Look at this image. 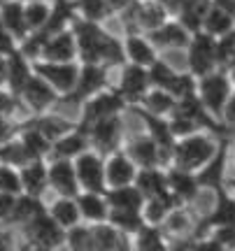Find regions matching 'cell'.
<instances>
[{"label":"cell","mask_w":235,"mask_h":251,"mask_svg":"<svg viewBox=\"0 0 235 251\" xmlns=\"http://www.w3.org/2000/svg\"><path fill=\"white\" fill-rule=\"evenodd\" d=\"M70 28L75 33L77 61L79 63H93V65H103L107 70H117L119 65L126 63L121 37L109 33L105 24L77 17Z\"/></svg>","instance_id":"1"},{"label":"cell","mask_w":235,"mask_h":251,"mask_svg":"<svg viewBox=\"0 0 235 251\" xmlns=\"http://www.w3.org/2000/svg\"><path fill=\"white\" fill-rule=\"evenodd\" d=\"M226 137L212 130H198V133L175 140V147L170 151V165L180 170L203 175L212 163L217 161L219 151L224 149Z\"/></svg>","instance_id":"2"},{"label":"cell","mask_w":235,"mask_h":251,"mask_svg":"<svg viewBox=\"0 0 235 251\" xmlns=\"http://www.w3.org/2000/svg\"><path fill=\"white\" fill-rule=\"evenodd\" d=\"M19 242L26 244L33 251H61L65 242V230L47 214V207L37 216H33L28 224L17 230Z\"/></svg>","instance_id":"3"},{"label":"cell","mask_w":235,"mask_h":251,"mask_svg":"<svg viewBox=\"0 0 235 251\" xmlns=\"http://www.w3.org/2000/svg\"><path fill=\"white\" fill-rule=\"evenodd\" d=\"M170 17L172 14L158 0H133L114 19L121 24L124 33H145V35H149L152 30L163 26Z\"/></svg>","instance_id":"4"},{"label":"cell","mask_w":235,"mask_h":251,"mask_svg":"<svg viewBox=\"0 0 235 251\" xmlns=\"http://www.w3.org/2000/svg\"><path fill=\"white\" fill-rule=\"evenodd\" d=\"M79 114L75 119V124L79 128H89V126L98 124L103 119L119 117V114H128V105L124 102V98L119 96L114 86L98 91L96 96H91L89 100H84L79 107Z\"/></svg>","instance_id":"5"},{"label":"cell","mask_w":235,"mask_h":251,"mask_svg":"<svg viewBox=\"0 0 235 251\" xmlns=\"http://www.w3.org/2000/svg\"><path fill=\"white\" fill-rule=\"evenodd\" d=\"M231 91H233V81L228 79L226 70H221V68H217V70H212L196 79V98L200 100L203 107L208 109L209 117H214L217 121L221 117V109L226 105Z\"/></svg>","instance_id":"6"},{"label":"cell","mask_w":235,"mask_h":251,"mask_svg":"<svg viewBox=\"0 0 235 251\" xmlns=\"http://www.w3.org/2000/svg\"><path fill=\"white\" fill-rule=\"evenodd\" d=\"M147 75H149V84L154 89L168 91L177 100L196 93V77L189 75L186 70L172 68L168 61H163V56H158V61H154L147 68Z\"/></svg>","instance_id":"7"},{"label":"cell","mask_w":235,"mask_h":251,"mask_svg":"<svg viewBox=\"0 0 235 251\" xmlns=\"http://www.w3.org/2000/svg\"><path fill=\"white\" fill-rule=\"evenodd\" d=\"M84 130H86V135H89L91 149H96L98 153L107 156V153L121 149L124 142H126V135H128V130H126V114L103 119V121L89 126V128H84Z\"/></svg>","instance_id":"8"},{"label":"cell","mask_w":235,"mask_h":251,"mask_svg":"<svg viewBox=\"0 0 235 251\" xmlns=\"http://www.w3.org/2000/svg\"><path fill=\"white\" fill-rule=\"evenodd\" d=\"M184 54H186V72L193 75L196 79L219 68L217 65V40L209 37L208 33H203V30L191 35Z\"/></svg>","instance_id":"9"},{"label":"cell","mask_w":235,"mask_h":251,"mask_svg":"<svg viewBox=\"0 0 235 251\" xmlns=\"http://www.w3.org/2000/svg\"><path fill=\"white\" fill-rule=\"evenodd\" d=\"M109 72L103 65H93V63H79V75L75 81V89L65 96L61 102H73L75 107H79L84 100H89L91 96H96L98 91L112 86L109 81Z\"/></svg>","instance_id":"10"},{"label":"cell","mask_w":235,"mask_h":251,"mask_svg":"<svg viewBox=\"0 0 235 251\" xmlns=\"http://www.w3.org/2000/svg\"><path fill=\"white\" fill-rule=\"evenodd\" d=\"M114 91L124 98L128 107H135L142 102V98L147 96V91L152 89L149 84V75H147V68H140V65H133V63H124L117 68V81L112 84Z\"/></svg>","instance_id":"11"},{"label":"cell","mask_w":235,"mask_h":251,"mask_svg":"<svg viewBox=\"0 0 235 251\" xmlns=\"http://www.w3.org/2000/svg\"><path fill=\"white\" fill-rule=\"evenodd\" d=\"M19 102H21V109L28 112V117H37V114L52 112L61 102V96L42 77H37L33 72V77L26 81V86L19 93Z\"/></svg>","instance_id":"12"},{"label":"cell","mask_w":235,"mask_h":251,"mask_svg":"<svg viewBox=\"0 0 235 251\" xmlns=\"http://www.w3.org/2000/svg\"><path fill=\"white\" fill-rule=\"evenodd\" d=\"M75 175L79 181V191H91V193H105V156L98 153L96 149H86V151L77 156L73 161Z\"/></svg>","instance_id":"13"},{"label":"cell","mask_w":235,"mask_h":251,"mask_svg":"<svg viewBox=\"0 0 235 251\" xmlns=\"http://www.w3.org/2000/svg\"><path fill=\"white\" fill-rule=\"evenodd\" d=\"M126 156L131 161L135 163V168H168V161H165V156L163 151L158 149V144L145 133V130H140L135 135H126V142L121 147Z\"/></svg>","instance_id":"14"},{"label":"cell","mask_w":235,"mask_h":251,"mask_svg":"<svg viewBox=\"0 0 235 251\" xmlns=\"http://www.w3.org/2000/svg\"><path fill=\"white\" fill-rule=\"evenodd\" d=\"M33 72L37 77L52 86V89L61 96V100L75 89V81L79 75V63H49V61H35L33 63Z\"/></svg>","instance_id":"15"},{"label":"cell","mask_w":235,"mask_h":251,"mask_svg":"<svg viewBox=\"0 0 235 251\" xmlns=\"http://www.w3.org/2000/svg\"><path fill=\"white\" fill-rule=\"evenodd\" d=\"M200 228V214L193 209V205H177L170 209L161 224V230L168 240H189L198 237Z\"/></svg>","instance_id":"16"},{"label":"cell","mask_w":235,"mask_h":251,"mask_svg":"<svg viewBox=\"0 0 235 251\" xmlns=\"http://www.w3.org/2000/svg\"><path fill=\"white\" fill-rule=\"evenodd\" d=\"M165 181H168V193L180 205H196L200 193L205 191L198 175L180 170V168H172V165L165 168Z\"/></svg>","instance_id":"17"},{"label":"cell","mask_w":235,"mask_h":251,"mask_svg":"<svg viewBox=\"0 0 235 251\" xmlns=\"http://www.w3.org/2000/svg\"><path fill=\"white\" fill-rule=\"evenodd\" d=\"M47 184H49V196H77L79 193V181H77V175H75L73 161H47Z\"/></svg>","instance_id":"18"},{"label":"cell","mask_w":235,"mask_h":251,"mask_svg":"<svg viewBox=\"0 0 235 251\" xmlns=\"http://www.w3.org/2000/svg\"><path fill=\"white\" fill-rule=\"evenodd\" d=\"M191 35H193V33H189L177 19L170 17L163 26L152 30L147 37L152 40V45L156 47V51L163 56V54H168V51H184L186 45H189Z\"/></svg>","instance_id":"19"},{"label":"cell","mask_w":235,"mask_h":251,"mask_svg":"<svg viewBox=\"0 0 235 251\" xmlns=\"http://www.w3.org/2000/svg\"><path fill=\"white\" fill-rule=\"evenodd\" d=\"M37 61H49V63H75L77 61V42H75L73 28H65V30H58L54 35L45 37Z\"/></svg>","instance_id":"20"},{"label":"cell","mask_w":235,"mask_h":251,"mask_svg":"<svg viewBox=\"0 0 235 251\" xmlns=\"http://www.w3.org/2000/svg\"><path fill=\"white\" fill-rule=\"evenodd\" d=\"M86 149H91L89 135H86L84 128L75 126L70 133H65L63 137H58V140L52 142L47 161H75V158L81 156Z\"/></svg>","instance_id":"21"},{"label":"cell","mask_w":235,"mask_h":251,"mask_svg":"<svg viewBox=\"0 0 235 251\" xmlns=\"http://www.w3.org/2000/svg\"><path fill=\"white\" fill-rule=\"evenodd\" d=\"M135 163L128 158L124 149H117V151L105 156V186L107 188L128 186V184L135 181Z\"/></svg>","instance_id":"22"},{"label":"cell","mask_w":235,"mask_h":251,"mask_svg":"<svg viewBox=\"0 0 235 251\" xmlns=\"http://www.w3.org/2000/svg\"><path fill=\"white\" fill-rule=\"evenodd\" d=\"M121 47H124L126 63H133V65H140V68H149L161 56L145 33H124L121 35Z\"/></svg>","instance_id":"23"},{"label":"cell","mask_w":235,"mask_h":251,"mask_svg":"<svg viewBox=\"0 0 235 251\" xmlns=\"http://www.w3.org/2000/svg\"><path fill=\"white\" fill-rule=\"evenodd\" d=\"M128 112L135 114V117L142 121V130L158 144V149L163 151L165 161H168V165H170V151H172V147H175V137H172L170 128H168V119L147 114V112H142L140 107H128Z\"/></svg>","instance_id":"24"},{"label":"cell","mask_w":235,"mask_h":251,"mask_svg":"<svg viewBox=\"0 0 235 251\" xmlns=\"http://www.w3.org/2000/svg\"><path fill=\"white\" fill-rule=\"evenodd\" d=\"M19 177H21V193L33 196V198H42V200L49 196V184H47V161L35 158V161L26 163V165L19 170Z\"/></svg>","instance_id":"25"},{"label":"cell","mask_w":235,"mask_h":251,"mask_svg":"<svg viewBox=\"0 0 235 251\" xmlns=\"http://www.w3.org/2000/svg\"><path fill=\"white\" fill-rule=\"evenodd\" d=\"M77 209H79V219L81 224L86 226H96V224H105L109 214L107 200L105 193H91V191H79L75 196Z\"/></svg>","instance_id":"26"},{"label":"cell","mask_w":235,"mask_h":251,"mask_svg":"<svg viewBox=\"0 0 235 251\" xmlns=\"http://www.w3.org/2000/svg\"><path fill=\"white\" fill-rule=\"evenodd\" d=\"M91 249L93 251H133L131 249V237L121 235L107 221L91 226Z\"/></svg>","instance_id":"27"},{"label":"cell","mask_w":235,"mask_h":251,"mask_svg":"<svg viewBox=\"0 0 235 251\" xmlns=\"http://www.w3.org/2000/svg\"><path fill=\"white\" fill-rule=\"evenodd\" d=\"M0 24L7 28V33L17 45L28 35L26 17H24V2L21 0H0Z\"/></svg>","instance_id":"28"},{"label":"cell","mask_w":235,"mask_h":251,"mask_svg":"<svg viewBox=\"0 0 235 251\" xmlns=\"http://www.w3.org/2000/svg\"><path fill=\"white\" fill-rule=\"evenodd\" d=\"M47 205V214L54 219L56 224L61 226L63 230L73 228V226L81 224L79 219V209H77V202L75 198H58V196H49L45 200Z\"/></svg>","instance_id":"29"},{"label":"cell","mask_w":235,"mask_h":251,"mask_svg":"<svg viewBox=\"0 0 235 251\" xmlns=\"http://www.w3.org/2000/svg\"><path fill=\"white\" fill-rule=\"evenodd\" d=\"M30 77H33V63L28 61L19 49H14L7 56V81H5V89H9L14 96H19Z\"/></svg>","instance_id":"30"},{"label":"cell","mask_w":235,"mask_h":251,"mask_svg":"<svg viewBox=\"0 0 235 251\" xmlns=\"http://www.w3.org/2000/svg\"><path fill=\"white\" fill-rule=\"evenodd\" d=\"M17 137L24 142V147L28 149V153H30L33 158H42V161H47L52 142H49L45 135H42L35 126H33V121H30V119H21V121H19Z\"/></svg>","instance_id":"31"},{"label":"cell","mask_w":235,"mask_h":251,"mask_svg":"<svg viewBox=\"0 0 235 251\" xmlns=\"http://www.w3.org/2000/svg\"><path fill=\"white\" fill-rule=\"evenodd\" d=\"M177 205H180V202H177L170 193H161V196H154V198H145L140 214H142V221H145L147 226L161 228V224L165 221V216L170 214V209Z\"/></svg>","instance_id":"32"},{"label":"cell","mask_w":235,"mask_h":251,"mask_svg":"<svg viewBox=\"0 0 235 251\" xmlns=\"http://www.w3.org/2000/svg\"><path fill=\"white\" fill-rule=\"evenodd\" d=\"M133 186L142 193V198H154L161 196V193H168L165 168H140Z\"/></svg>","instance_id":"33"},{"label":"cell","mask_w":235,"mask_h":251,"mask_svg":"<svg viewBox=\"0 0 235 251\" xmlns=\"http://www.w3.org/2000/svg\"><path fill=\"white\" fill-rule=\"evenodd\" d=\"M28 119L33 121V126L45 135L49 142H54V140H58V137H63L65 133H70L75 126H77L75 121H70V119L56 114L54 109L47 112V114H37V117H28Z\"/></svg>","instance_id":"34"},{"label":"cell","mask_w":235,"mask_h":251,"mask_svg":"<svg viewBox=\"0 0 235 251\" xmlns=\"http://www.w3.org/2000/svg\"><path fill=\"white\" fill-rule=\"evenodd\" d=\"M45 200L42 198H33L26 193H19L14 198V207H12V216H9V228L19 230L24 224H28L33 216H37L45 209Z\"/></svg>","instance_id":"35"},{"label":"cell","mask_w":235,"mask_h":251,"mask_svg":"<svg viewBox=\"0 0 235 251\" xmlns=\"http://www.w3.org/2000/svg\"><path fill=\"white\" fill-rule=\"evenodd\" d=\"M135 107H140L142 112H147V114L168 119L172 112H175V107H177V98H175L172 93H168V91L154 89V86H152V89L147 91V96L142 98V102L135 105Z\"/></svg>","instance_id":"36"},{"label":"cell","mask_w":235,"mask_h":251,"mask_svg":"<svg viewBox=\"0 0 235 251\" xmlns=\"http://www.w3.org/2000/svg\"><path fill=\"white\" fill-rule=\"evenodd\" d=\"M233 28H235V14L228 12V9L217 7V5H209L208 14H205L203 24H200V30L208 33L209 37H214V40L231 33Z\"/></svg>","instance_id":"37"},{"label":"cell","mask_w":235,"mask_h":251,"mask_svg":"<svg viewBox=\"0 0 235 251\" xmlns=\"http://www.w3.org/2000/svg\"><path fill=\"white\" fill-rule=\"evenodd\" d=\"M131 249L133 251H170V244H168V237L163 235L161 228L145 224L131 237Z\"/></svg>","instance_id":"38"},{"label":"cell","mask_w":235,"mask_h":251,"mask_svg":"<svg viewBox=\"0 0 235 251\" xmlns=\"http://www.w3.org/2000/svg\"><path fill=\"white\" fill-rule=\"evenodd\" d=\"M105 200H107L109 209H135V212H140L142 202H145L142 193L133 184L119 186V188H107L105 191Z\"/></svg>","instance_id":"39"},{"label":"cell","mask_w":235,"mask_h":251,"mask_svg":"<svg viewBox=\"0 0 235 251\" xmlns=\"http://www.w3.org/2000/svg\"><path fill=\"white\" fill-rule=\"evenodd\" d=\"M209 5H212L209 0H186V2L177 9L175 19H177L189 33H198L200 24H203V19H205V14H208Z\"/></svg>","instance_id":"40"},{"label":"cell","mask_w":235,"mask_h":251,"mask_svg":"<svg viewBox=\"0 0 235 251\" xmlns=\"http://www.w3.org/2000/svg\"><path fill=\"white\" fill-rule=\"evenodd\" d=\"M107 224L112 226V228H117L121 235L133 237V235L145 226V221H142V214L135 212V209H109Z\"/></svg>","instance_id":"41"},{"label":"cell","mask_w":235,"mask_h":251,"mask_svg":"<svg viewBox=\"0 0 235 251\" xmlns=\"http://www.w3.org/2000/svg\"><path fill=\"white\" fill-rule=\"evenodd\" d=\"M35 161L30 153H28V149L24 147V142L19 140L17 135L14 137H9L7 142L0 144V165H9V168H17V170H21L26 163Z\"/></svg>","instance_id":"42"},{"label":"cell","mask_w":235,"mask_h":251,"mask_svg":"<svg viewBox=\"0 0 235 251\" xmlns=\"http://www.w3.org/2000/svg\"><path fill=\"white\" fill-rule=\"evenodd\" d=\"M49 14H52V0H28V2H24V17H26L28 33L42 30Z\"/></svg>","instance_id":"43"},{"label":"cell","mask_w":235,"mask_h":251,"mask_svg":"<svg viewBox=\"0 0 235 251\" xmlns=\"http://www.w3.org/2000/svg\"><path fill=\"white\" fill-rule=\"evenodd\" d=\"M65 251H93L91 249V226L77 224L65 230Z\"/></svg>","instance_id":"44"},{"label":"cell","mask_w":235,"mask_h":251,"mask_svg":"<svg viewBox=\"0 0 235 251\" xmlns=\"http://www.w3.org/2000/svg\"><path fill=\"white\" fill-rule=\"evenodd\" d=\"M75 9H77V17L89 19V21H98V24H105L109 17V9L105 5V0H73Z\"/></svg>","instance_id":"45"},{"label":"cell","mask_w":235,"mask_h":251,"mask_svg":"<svg viewBox=\"0 0 235 251\" xmlns=\"http://www.w3.org/2000/svg\"><path fill=\"white\" fill-rule=\"evenodd\" d=\"M168 128H170V133H172L175 140H182V137H189V135L198 133V130H205L198 121H193L191 117L182 114V112H177V109L168 117Z\"/></svg>","instance_id":"46"},{"label":"cell","mask_w":235,"mask_h":251,"mask_svg":"<svg viewBox=\"0 0 235 251\" xmlns=\"http://www.w3.org/2000/svg\"><path fill=\"white\" fill-rule=\"evenodd\" d=\"M0 193L2 196H19L21 193V177L17 168L0 165Z\"/></svg>","instance_id":"47"},{"label":"cell","mask_w":235,"mask_h":251,"mask_svg":"<svg viewBox=\"0 0 235 251\" xmlns=\"http://www.w3.org/2000/svg\"><path fill=\"white\" fill-rule=\"evenodd\" d=\"M233 58H235V28L226 35L217 37V65L226 68Z\"/></svg>","instance_id":"48"},{"label":"cell","mask_w":235,"mask_h":251,"mask_svg":"<svg viewBox=\"0 0 235 251\" xmlns=\"http://www.w3.org/2000/svg\"><path fill=\"white\" fill-rule=\"evenodd\" d=\"M19 109H21V102H19V96H14L9 89H0V119H12V121H19Z\"/></svg>","instance_id":"49"},{"label":"cell","mask_w":235,"mask_h":251,"mask_svg":"<svg viewBox=\"0 0 235 251\" xmlns=\"http://www.w3.org/2000/svg\"><path fill=\"white\" fill-rule=\"evenodd\" d=\"M208 235L224 251H235V224L233 226H219V228H212Z\"/></svg>","instance_id":"50"},{"label":"cell","mask_w":235,"mask_h":251,"mask_svg":"<svg viewBox=\"0 0 235 251\" xmlns=\"http://www.w3.org/2000/svg\"><path fill=\"white\" fill-rule=\"evenodd\" d=\"M219 121H221V126H224L226 130L235 128V86H233V91H231V96H228L224 109H221V117H219Z\"/></svg>","instance_id":"51"},{"label":"cell","mask_w":235,"mask_h":251,"mask_svg":"<svg viewBox=\"0 0 235 251\" xmlns=\"http://www.w3.org/2000/svg\"><path fill=\"white\" fill-rule=\"evenodd\" d=\"M0 251H19V235L14 228H0Z\"/></svg>","instance_id":"52"},{"label":"cell","mask_w":235,"mask_h":251,"mask_svg":"<svg viewBox=\"0 0 235 251\" xmlns=\"http://www.w3.org/2000/svg\"><path fill=\"white\" fill-rule=\"evenodd\" d=\"M14 198L17 196H2L0 193V228H9V216H12V207H14Z\"/></svg>","instance_id":"53"},{"label":"cell","mask_w":235,"mask_h":251,"mask_svg":"<svg viewBox=\"0 0 235 251\" xmlns=\"http://www.w3.org/2000/svg\"><path fill=\"white\" fill-rule=\"evenodd\" d=\"M17 49V40L7 33V28L0 24V56H9Z\"/></svg>","instance_id":"54"},{"label":"cell","mask_w":235,"mask_h":251,"mask_svg":"<svg viewBox=\"0 0 235 251\" xmlns=\"http://www.w3.org/2000/svg\"><path fill=\"white\" fill-rule=\"evenodd\" d=\"M191 251H224V249H221L209 235H203V237H196V240H193Z\"/></svg>","instance_id":"55"},{"label":"cell","mask_w":235,"mask_h":251,"mask_svg":"<svg viewBox=\"0 0 235 251\" xmlns=\"http://www.w3.org/2000/svg\"><path fill=\"white\" fill-rule=\"evenodd\" d=\"M133 0H105V5H107V9H109V17H117L121 9L126 7V5H131Z\"/></svg>","instance_id":"56"},{"label":"cell","mask_w":235,"mask_h":251,"mask_svg":"<svg viewBox=\"0 0 235 251\" xmlns=\"http://www.w3.org/2000/svg\"><path fill=\"white\" fill-rule=\"evenodd\" d=\"M158 2H161L163 7H165V9H168V12L172 14V17H175V14H177V9H180L182 5L186 2V0H158Z\"/></svg>","instance_id":"57"},{"label":"cell","mask_w":235,"mask_h":251,"mask_svg":"<svg viewBox=\"0 0 235 251\" xmlns=\"http://www.w3.org/2000/svg\"><path fill=\"white\" fill-rule=\"evenodd\" d=\"M7 81V56H0V89Z\"/></svg>","instance_id":"58"},{"label":"cell","mask_w":235,"mask_h":251,"mask_svg":"<svg viewBox=\"0 0 235 251\" xmlns=\"http://www.w3.org/2000/svg\"><path fill=\"white\" fill-rule=\"evenodd\" d=\"M212 5H217L221 9H228V12H233L235 14V0H209Z\"/></svg>","instance_id":"59"},{"label":"cell","mask_w":235,"mask_h":251,"mask_svg":"<svg viewBox=\"0 0 235 251\" xmlns=\"http://www.w3.org/2000/svg\"><path fill=\"white\" fill-rule=\"evenodd\" d=\"M221 70H226V75H228V79L233 81V86H235V58L231 63H228L226 68H221Z\"/></svg>","instance_id":"60"},{"label":"cell","mask_w":235,"mask_h":251,"mask_svg":"<svg viewBox=\"0 0 235 251\" xmlns=\"http://www.w3.org/2000/svg\"><path fill=\"white\" fill-rule=\"evenodd\" d=\"M226 161L231 163V165H233V170H235V144H233V147H231V144H228V153H226Z\"/></svg>","instance_id":"61"},{"label":"cell","mask_w":235,"mask_h":251,"mask_svg":"<svg viewBox=\"0 0 235 251\" xmlns=\"http://www.w3.org/2000/svg\"><path fill=\"white\" fill-rule=\"evenodd\" d=\"M226 186H228V191L233 193V198H235V179L233 181H226Z\"/></svg>","instance_id":"62"},{"label":"cell","mask_w":235,"mask_h":251,"mask_svg":"<svg viewBox=\"0 0 235 251\" xmlns=\"http://www.w3.org/2000/svg\"><path fill=\"white\" fill-rule=\"evenodd\" d=\"M21 2H28V0H21Z\"/></svg>","instance_id":"63"}]
</instances>
